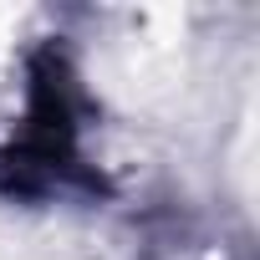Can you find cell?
<instances>
[{
    "mask_svg": "<svg viewBox=\"0 0 260 260\" xmlns=\"http://www.w3.org/2000/svg\"><path fill=\"white\" fill-rule=\"evenodd\" d=\"M77 169V102H72V67L61 51H41L31 61V102L26 127L0 158V184L11 194H36Z\"/></svg>",
    "mask_w": 260,
    "mask_h": 260,
    "instance_id": "6da1fadb",
    "label": "cell"
}]
</instances>
